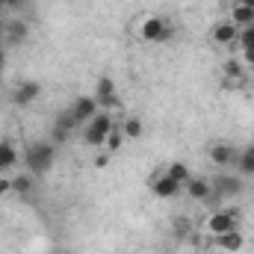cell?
I'll list each match as a JSON object with an SVG mask.
<instances>
[{
	"label": "cell",
	"mask_w": 254,
	"mask_h": 254,
	"mask_svg": "<svg viewBox=\"0 0 254 254\" xmlns=\"http://www.w3.org/2000/svg\"><path fill=\"white\" fill-rule=\"evenodd\" d=\"M24 163H27V172H30L33 178L51 172V166L57 163V145H54L51 139L33 142V145L27 148V154H24Z\"/></svg>",
	"instance_id": "cell-1"
},
{
	"label": "cell",
	"mask_w": 254,
	"mask_h": 254,
	"mask_svg": "<svg viewBox=\"0 0 254 254\" xmlns=\"http://www.w3.org/2000/svg\"><path fill=\"white\" fill-rule=\"evenodd\" d=\"M116 127H119V125H116V119H113L110 113H104V110H101V113H98L89 125L80 127V130H83V142H86L89 148H104L107 136H110Z\"/></svg>",
	"instance_id": "cell-2"
},
{
	"label": "cell",
	"mask_w": 254,
	"mask_h": 254,
	"mask_svg": "<svg viewBox=\"0 0 254 254\" xmlns=\"http://www.w3.org/2000/svg\"><path fill=\"white\" fill-rule=\"evenodd\" d=\"M207 231L213 234V237H219V234H225V231H234V228H240V213L237 210H228V207H222V210H213L210 216H207Z\"/></svg>",
	"instance_id": "cell-3"
},
{
	"label": "cell",
	"mask_w": 254,
	"mask_h": 254,
	"mask_svg": "<svg viewBox=\"0 0 254 254\" xmlns=\"http://www.w3.org/2000/svg\"><path fill=\"white\" fill-rule=\"evenodd\" d=\"M172 33H175V30H172L163 18H157V15L145 18L142 27H139V39H142V42H169Z\"/></svg>",
	"instance_id": "cell-4"
},
{
	"label": "cell",
	"mask_w": 254,
	"mask_h": 254,
	"mask_svg": "<svg viewBox=\"0 0 254 254\" xmlns=\"http://www.w3.org/2000/svg\"><path fill=\"white\" fill-rule=\"evenodd\" d=\"M39 98H42V83H36V80H21V83L15 86V92H12V104H15L18 110L36 104Z\"/></svg>",
	"instance_id": "cell-5"
},
{
	"label": "cell",
	"mask_w": 254,
	"mask_h": 254,
	"mask_svg": "<svg viewBox=\"0 0 254 254\" xmlns=\"http://www.w3.org/2000/svg\"><path fill=\"white\" fill-rule=\"evenodd\" d=\"M101 113V107H98V101H95V95H80L74 104H71V116H74V122L83 127L89 125L95 116Z\"/></svg>",
	"instance_id": "cell-6"
},
{
	"label": "cell",
	"mask_w": 254,
	"mask_h": 254,
	"mask_svg": "<svg viewBox=\"0 0 254 254\" xmlns=\"http://www.w3.org/2000/svg\"><path fill=\"white\" fill-rule=\"evenodd\" d=\"M213 184V201L216 198H237L243 192V178L240 175H216Z\"/></svg>",
	"instance_id": "cell-7"
},
{
	"label": "cell",
	"mask_w": 254,
	"mask_h": 254,
	"mask_svg": "<svg viewBox=\"0 0 254 254\" xmlns=\"http://www.w3.org/2000/svg\"><path fill=\"white\" fill-rule=\"evenodd\" d=\"M74 130H80V125L74 122L71 110H65V113H60V116L54 119V130H51V142H54V145H63L65 139H71V136H74Z\"/></svg>",
	"instance_id": "cell-8"
},
{
	"label": "cell",
	"mask_w": 254,
	"mask_h": 254,
	"mask_svg": "<svg viewBox=\"0 0 254 254\" xmlns=\"http://www.w3.org/2000/svg\"><path fill=\"white\" fill-rule=\"evenodd\" d=\"M148 184H151V192H154L157 198H178L181 190H184V187H181L178 181H172L166 172H154V178H151Z\"/></svg>",
	"instance_id": "cell-9"
},
{
	"label": "cell",
	"mask_w": 254,
	"mask_h": 254,
	"mask_svg": "<svg viewBox=\"0 0 254 254\" xmlns=\"http://www.w3.org/2000/svg\"><path fill=\"white\" fill-rule=\"evenodd\" d=\"M237 148L234 145H228V142H216V145H210V151H207V157H210V163L216 166V169H228V166H234L237 163Z\"/></svg>",
	"instance_id": "cell-10"
},
{
	"label": "cell",
	"mask_w": 254,
	"mask_h": 254,
	"mask_svg": "<svg viewBox=\"0 0 254 254\" xmlns=\"http://www.w3.org/2000/svg\"><path fill=\"white\" fill-rule=\"evenodd\" d=\"M27 36H30V24H27V21L12 18V21H6V24H3V42H9L12 48H15V45H24V42H27Z\"/></svg>",
	"instance_id": "cell-11"
},
{
	"label": "cell",
	"mask_w": 254,
	"mask_h": 254,
	"mask_svg": "<svg viewBox=\"0 0 254 254\" xmlns=\"http://www.w3.org/2000/svg\"><path fill=\"white\" fill-rule=\"evenodd\" d=\"M184 190H187L190 198L201 201V204H210V201H213V184H210L207 178H195V175H192L190 181L184 184Z\"/></svg>",
	"instance_id": "cell-12"
},
{
	"label": "cell",
	"mask_w": 254,
	"mask_h": 254,
	"mask_svg": "<svg viewBox=\"0 0 254 254\" xmlns=\"http://www.w3.org/2000/svg\"><path fill=\"white\" fill-rule=\"evenodd\" d=\"M216 240V246L222 249V252L228 254H237L246 249V234L240 231V228H234V231H225V234H219V237H213Z\"/></svg>",
	"instance_id": "cell-13"
},
{
	"label": "cell",
	"mask_w": 254,
	"mask_h": 254,
	"mask_svg": "<svg viewBox=\"0 0 254 254\" xmlns=\"http://www.w3.org/2000/svg\"><path fill=\"white\" fill-rule=\"evenodd\" d=\"M210 36H213V42H216V45H231V42H237L240 27H237L234 21H219V24L210 30Z\"/></svg>",
	"instance_id": "cell-14"
},
{
	"label": "cell",
	"mask_w": 254,
	"mask_h": 254,
	"mask_svg": "<svg viewBox=\"0 0 254 254\" xmlns=\"http://www.w3.org/2000/svg\"><path fill=\"white\" fill-rule=\"evenodd\" d=\"M18 148H15V142L12 139H0V175H6V172H12L15 166H18Z\"/></svg>",
	"instance_id": "cell-15"
},
{
	"label": "cell",
	"mask_w": 254,
	"mask_h": 254,
	"mask_svg": "<svg viewBox=\"0 0 254 254\" xmlns=\"http://www.w3.org/2000/svg\"><path fill=\"white\" fill-rule=\"evenodd\" d=\"M231 21L240 27V30H246V27H252L254 24V9H249V6H243L240 0L234 3V9H231Z\"/></svg>",
	"instance_id": "cell-16"
},
{
	"label": "cell",
	"mask_w": 254,
	"mask_h": 254,
	"mask_svg": "<svg viewBox=\"0 0 254 254\" xmlns=\"http://www.w3.org/2000/svg\"><path fill=\"white\" fill-rule=\"evenodd\" d=\"M33 190H36V181H33V175H30V172H27V175H15V178H12V192H15V195L30 198Z\"/></svg>",
	"instance_id": "cell-17"
},
{
	"label": "cell",
	"mask_w": 254,
	"mask_h": 254,
	"mask_svg": "<svg viewBox=\"0 0 254 254\" xmlns=\"http://www.w3.org/2000/svg\"><path fill=\"white\" fill-rule=\"evenodd\" d=\"M237 166H240V175H246V178H254V145L237 154Z\"/></svg>",
	"instance_id": "cell-18"
},
{
	"label": "cell",
	"mask_w": 254,
	"mask_h": 254,
	"mask_svg": "<svg viewBox=\"0 0 254 254\" xmlns=\"http://www.w3.org/2000/svg\"><path fill=\"white\" fill-rule=\"evenodd\" d=\"M113 95H119L116 80H113V77H101V80L95 83V101H104V98H113Z\"/></svg>",
	"instance_id": "cell-19"
},
{
	"label": "cell",
	"mask_w": 254,
	"mask_h": 254,
	"mask_svg": "<svg viewBox=\"0 0 254 254\" xmlns=\"http://www.w3.org/2000/svg\"><path fill=\"white\" fill-rule=\"evenodd\" d=\"M163 172H166L172 181H178L181 187L192 178V172H190V166H187V163H172V166H169V169H163Z\"/></svg>",
	"instance_id": "cell-20"
},
{
	"label": "cell",
	"mask_w": 254,
	"mask_h": 254,
	"mask_svg": "<svg viewBox=\"0 0 254 254\" xmlns=\"http://www.w3.org/2000/svg\"><path fill=\"white\" fill-rule=\"evenodd\" d=\"M119 130L125 133V139H139V136H142V119L130 116V119H125V122H122V127H119Z\"/></svg>",
	"instance_id": "cell-21"
},
{
	"label": "cell",
	"mask_w": 254,
	"mask_h": 254,
	"mask_svg": "<svg viewBox=\"0 0 254 254\" xmlns=\"http://www.w3.org/2000/svg\"><path fill=\"white\" fill-rule=\"evenodd\" d=\"M225 80H246V71L237 60H228L225 63Z\"/></svg>",
	"instance_id": "cell-22"
},
{
	"label": "cell",
	"mask_w": 254,
	"mask_h": 254,
	"mask_svg": "<svg viewBox=\"0 0 254 254\" xmlns=\"http://www.w3.org/2000/svg\"><path fill=\"white\" fill-rule=\"evenodd\" d=\"M122 145H125V133H122V130L116 127V130H113V133L107 136V142H104V151H110V154H113V151H119Z\"/></svg>",
	"instance_id": "cell-23"
},
{
	"label": "cell",
	"mask_w": 254,
	"mask_h": 254,
	"mask_svg": "<svg viewBox=\"0 0 254 254\" xmlns=\"http://www.w3.org/2000/svg\"><path fill=\"white\" fill-rule=\"evenodd\" d=\"M237 42H240V48H254V24L252 27H246V30H240Z\"/></svg>",
	"instance_id": "cell-24"
},
{
	"label": "cell",
	"mask_w": 254,
	"mask_h": 254,
	"mask_svg": "<svg viewBox=\"0 0 254 254\" xmlns=\"http://www.w3.org/2000/svg\"><path fill=\"white\" fill-rule=\"evenodd\" d=\"M190 219H184V216H178V219H175V225H172V231H175V234H178V237H187V234H190Z\"/></svg>",
	"instance_id": "cell-25"
},
{
	"label": "cell",
	"mask_w": 254,
	"mask_h": 254,
	"mask_svg": "<svg viewBox=\"0 0 254 254\" xmlns=\"http://www.w3.org/2000/svg\"><path fill=\"white\" fill-rule=\"evenodd\" d=\"M9 192H12V178L0 175V195H9Z\"/></svg>",
	"instance_id": "cell-26"
},
{
	"label": "cell",
	"mask_w": 254,
	"mask_h": 254,
	"mask_svg": "<svg viewBox=\"0 0 254 254\" xmlns=\"http://www.w3.org/2000/svg\"><path fill=\"white\" fill-rule=\"evenodd\" d=\"M24 6H27V0H6L3 3V9H12V12H21Z\"/></svg>",
	"instance_id": "cell-27"
},
{
	"label": "cell",
	"mask_w": 254,
	"mask_h": 254,
	"mask_svg": "<svg viewBox=\"0 0 254 254\" xmlns=\"http://www.w3.org/2000/svg\"><path fill=\"white\" fill-rule=\"evenodd\" d=\"M6 71V42H3V33H0V74Z\"/></svg>",
	"instance_id": "cell-28"
},
{
	"label": "cell",
	"mask_w": 254,
	"mask_h": 254,
	"mask_svg": "<svg viewBox=\"0 0 254 254\" xmlns=\"http://www.w3.org/2000/svg\"><path fill=\"white\" fill-rule=\"evenodd\" d=\"M240 60H243L246 65H252V68H254V48H243V57H240Z\"/></svg>",
	"instance_id": "cell-29"
},
{
	"label": "cell",
	"mask_w": 254,
	"mask_h": 254,
	"mask_svg": "<svg viewBox=\"0 0 254 254\" xmlns=\"http://www.w3.org/2000/svg\"><path fill=\"white\" fill-rule=\"evenodd\" d=\"M110 166V154H98L95 157V169H107Z\"/></svg>",
	"instance_id": "cell-30"
},
{
	"label": "cell",
	"mask_w": 254,
	"mask_h": 254,
	"mask_svg": "<svg viewBox=\"0 0 254 254\" xmlns=\"http://www.w3.org/2000/svg\"><path fill=\"white\" fill-rule=\"evenodd\" d=\"M243 6H249V9H254V0H240Z\"/></svg>",
	"instance_id": "cell-31"
},
{
	"label": "cell",
	"mask_w": 254,
	"mask_h": 254,
	"mask_svg": "<svg viewBox=\"0 0 254 254\" xmlns=\"http://www.w3.org/2000/svg\"><path fill=\"white\" fill-rule=\"evenodd\" d=\"M3 3H6V0H0V9H3Z\"/></svg>",
	"instance_id": "cell-32"
}]
</instances>
